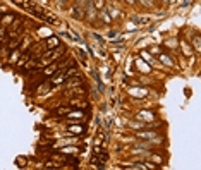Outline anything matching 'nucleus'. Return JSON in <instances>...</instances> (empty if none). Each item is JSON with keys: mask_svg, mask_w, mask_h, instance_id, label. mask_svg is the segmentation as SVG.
I'll use <instances>...</instances> for the list:
<instances>
[{"mask_svg": "<svg viewBox=\"0 0 201 170\" xmlns=\"http://www.w3.org/2000/svg\"><path fill=\"white\" fill-rule=\"evenodd\" d=\"M24 31V22L22 21H12L11 28H9V38H17L21 36Z\"/></svg>", "mask_w": 201, "mask_h": 170, "instance_id": "f257e3e1", "label": "nucleus"}, {"mask_svg": "<svg viewBox=\"0 0 201 170\" xmlns=\"http://www.w3.org/2000/svg\"><path fill=\"white\" fill-rule=\"evenodd\" d=\"M41 72H43V76H45V77H50V76H53L55 72H58V65H57V64L47 65V67L41 70Z\"/></svg>", "mask_w": 201, "mask_h": 170, "instance_id": "f03ea898", "label": "nucleus"}, {"mask_svg": "<svg viewBox=\"0 0 201 170\" xmlns=\"http://www.w3.org/2000/svg\"><path fill=\"white\" fill-rule=\"evenodd\" d=\"M58 45H60V41H58L57 36H50V38H47V41H45V47L47 48H57Z\"/></svg>", "mask_w": 201, "mask_h": 170, "instance_id": "7ed1b4c3", "label": "nucleus"}, {"mask_svg": "<svg viewBox=\"0 0 201 170\" xmlns=\"http://www.w3.org/2000/svg\"><path fill=\"white\" fill-rule=\"evenodd\" d=\"M7 36H9V29H7L5 26L0 24V45L7 41Z\"/></svg>", "mask_w": 201, "mask_h": 170, "instance_id": "20e7f679", "label": "nucleus"}, {"mask_svg": "<svg viewBox=\"0 0 201 170\" xmlns=\"http://www.w3.org/2000/svg\"><path fill=\"white\" fill-rule=\"evenodd\" d=\"M12 21H14V16H12V14H4V16H2L0 24H2V26H7V24H11Z\"/></svg>", "mask_w": 201, "mask_h": 170, "instance_id": "39448f33", "label": "nucleus"}, {"mask_svg": "<svg viewBox=\"0 0 201 170\" xmlns=\"http://www.w3.org/2000/svg\"><path fill=\"white\" fill-rule=\"evenodd\" d=\"M69 132L83 134V132H84V127H83V126H69Z\"/></svg>", "mask_w": 201, "mask_h": 170, "instance_id": "423d86ee", "label": "nucleus"}, {"mask_svg": "<svg viewBox=\"0 0 201 170\" xmlns=\"http://www.w3.org/2000/svg\"><path fill=\"white\" fill-rule=\"evenodd\" d=\"M29 59H31V55H29V52H26V55H22V57H21V60L17 62V67H21L22 64H26V62H28Z\"/></svg>", "mask_w": 201, "mask_h": 170, "instance_id": "0eeeda50", "label": "nucleus"}, {"mask_svg": "<svg viewBox=\"0 0 201 170\" xmlns=\"http://www.w3.org/2000/svg\"><path fill=\"white\" fill-rule=\"evenodd\" d=\"M69 117L71 119H83L84 113H83V112H69Z\"/></svg>", "mask_w": 201, "mask_h": 170, "instance_id": "6e6552de", "label": "nucleus"}, {"mask_svg": "<svg viewBox=\"0 0 201 170\" xmlns=\"http://www.w3.org/2000/svg\"><path fill=\"white\" fill-rule=\"evenodd\" d=\"M64 81H67V79H65V76H64V74H60L58 77L52 79V84H60V83H64Z\"/></svg>", "mask_w": 201, "mask_h": 170, "instance_id": "1a4fd4ad", "label": "nucleus"}, {"mask_svg": "<svg viewBox=\"0 0 201 170\" xmlns=\"http://www.w3.org/2000/svg\"><path fill=\"white\" fill-rule=\"evenodd\" d=\"M138 136H139V138H148V139H151V138H155L157 134H155V132H139Z\"/></svg>", "mask_w": 201, "mask_h": 170, "instance_id": "9d476101", "label": "nucleus"}, {"mask_svg": "<svg viewBox=\"0 0 201 170\" xmlns=\"http://www.w3.org/2000/svg\"><path fill=\"white\" fill-rule=\"evenodd\" d=\"M71 83L67 86H76V84H81V77H72V79H69Z\"/></svg>", "mask_w": 201, "mask_h": 170, "instance_id": "9b49d317", "label": "nucleus"}, {"mask_svg": "<svg viewBox=\"0 0 201 170\" xmlns=\"http://www.w3.org/2000/svg\"><path fill=\"white\" fill-rule=\"evenodd\" d=\"M55 113H57V115H62V113H69V108H67V106H65V108H60V110H57Z\"/></svg>", "mask_w": 201, "mask_h": 170, "instance_id": "f8f14e48", "label": "nucleus"}, {"mask_svg": "<svg viewBox=\"0 0 201 170\" xmlns=\"http://www.w3.org/2000/svg\"><path fill=\"white\" fill-rule=\"evenodd\" d=\"M101 139H103V138H101V134H98V138L95 139V146H100V144H101Z\"/></svg>", "mask_w": 201, "mask_h": 170, "instance_id": "ddd939ff", "label": "nucleus"}, {"mask_svg": "<svg viewBox=\"0 0 201 170\" xmlns=\"http://www.w3.org/2000/svg\"><path fill=\"white\" fill-rule=\"evenodd\" d=\"M194 47H196V50L199 52V38H198V36L194 38Z\"/></svg>", "mask_w": 201, "mask_h": 170, "instance_id": "4468645a", "label": "nucleus"}, {"mask_svg": "<svg viewBox=\"0 0 201 170\" xmlns=\"http://www.w3.org/2000/svg\"><path fill=\"white\" fill-rule=\"evenodd\" d=\"M65 2H67V0H65Z\"/></svg>", "mask_w": 201, "mask_h": 170, "instance_id": "2eb2a0df", "label": "nucleus"}]
</instances>
